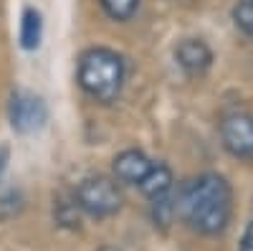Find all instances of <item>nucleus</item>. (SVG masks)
Segmentation results:
<instances>
[{"label": "nucleus", "mask_w": 253, "mask_h": 251, "mask_svg": "<svg viewBox=\"0 0 253 251\" xmlns=\"http://www.w3.org/2000/svg\"><path fill=\"white\" fill-rule=\"evenodd\" d=\"M41 36H43V23H41V15L36 10H26L23 20H20V44H23L26 51L38 49L41 44Z\"/></svg>", "instance_id": "nucleus-9"}, {"label": "nucleus", "mask_w": 253, "mask_h": 251, "mask_svg": "<svg viewBox=\"0 0 253 251\" xmlns=\"http://www.w3.org/2000/svg\"><path fill=\"white\" fill-rule=\"evenodd\" d=\"M76 203L81 211H86L94 218H107L119 211L122 205V193L114 180L109 178H86L76 188Z\"/></svg>", "instance_id": "nucleus-3"}, {"label": "nucleus", "mask_w": 253, "mask_h": 251, "mask_svg": "<svg viewBox=\"0 0 253 251\" xmlns=\"http://www.w3.org/2000/svg\"><path fill=\"white\" fill-rule=\"evenodd\" d=\"M142 188V193L147 198H162L172 191V173H170V167L167 165H152V170L147 173V178L139 183Z\"/></svg>", "instance_id": "nucleus-8"}, {"label": "nucleus", "mask_w": 253, "mask_h": 251, "mask_svg": "<svg viewBox=\"0 0 253 251\" xmlns=\"http://www.w3.org/2000/svg\"><path fill=\"white\" fill-rule=\"evenodd\" d=\"M175 56H177V64L187 74H203L210 66V61H213V51L198 38H185L175 49Z\"/></svg>", "instance_id": "nucleus-7"}, {"label": "nucleus", "mask_w": 253, "mask_h": 251, "mask_svg": "<svg viewBox=\"0 0 253 251\" xmlns=\"http://www.w3.org/2000/svg\"><path fill=\"white\" fill-rule=\"evenodd\" d=\"M20 193L13 191V188H0V221L10 218L20 211Z\"/></svg>", "instance_id": "nucleus-12"}, {"label": "nucleus", "mask_w": 253, "mask_h": 251, "mask_svg": "<svg viewBox=\"0 0 253 251\" xmlns=\"http://www.w3.org/2000/svg\"><path fill=\"white\" fill-rule=\"evenodd\" d=\"M175 208L193 231L213 236L220 234L230 221L233 193H230V185L223 175L203 173L185 183Z\"/></svg>", "instance_id": "nucleus-1"}, {"label": "nucleus", "mask_w": 253, "mask_h": 251, "mask_svg": "<svg viewBox=\"0 0 253 251\" xmlns=\"http://www.w3.org/2000/svg\"><path fill=\"white\" fill-rule=\"evenodd\" d=\"M233 18L243 33L253 36V0H238L233 8Z\"/></svg>", "instance_id": "nucleus-11"}, {"label": "nucleus", "mask_w": 253, "mask_h": 251, "mask_svg": "<svg viewBox=\"0 0 253 251\" xmlns=\"http://www.w3.org/2000/svg\"><path fill=\"white\" fill-rule=\"evenodd\" d=\"M101 5L114 20H126V18L134 15L139 0H101Z\"/></svg>", "instance_id": "nucleus-10"}, {"label": "nucleus", "mask_w": 253, "mask_h": 251, "mask_svg": "<svg viewBox=\"0 0 253 251\" xmlns=\"http://www.w3.org/2000/svg\"><path fill=\"white\" fill-rule=\"evenodd\" d=\"M79 81L86 94L99 101H114L124 84V64L109 49H91L81 56Z\"/></svg>", "instance_id": "nucleus-2"}, {"label": "nucleus", "mask_w": 253, "mask_h": 251, "mask_svg": "<svg viewBox=\"0 0 253 251\" xmlns=\"http://www.w3.org/2000/svg\"><path fill=\"white\" fill-rule=\"evenodd\" d=\"M223 148L241 160H253V112H230L220 122Z\"/></svg>", "instance_id": "nucleus-4"}, {"label": "nucleus", "mask_w": 253, "mask_h": 251, "mask_svg": "<svg viewBox=\"0 0 253 251\" xmlns=\"http://www.w3.org/2000/svg\"><path fill=\"white\" fill-rule=\"evenodd\" d=\"M5 165H8V148H5V145H0V175H3Z\"/></svg>", "instance_id": "nucleus-14"}, {"label": "nucleus", "mask_w": 253, "mask_h": 251, "mask_svg": "<svg viewBox=\"0 0 253 251\" xmlns=\"http://www.w3.org/2000/svg\"><path fill=\"white\" fill-rule=\"evenodd\" d=\"M152 160L147 157L144 152H139V150H124L117 160H114V175H117V180H122V183H129V185H139L144 178H147V173L152 170Z\"/></svg>", "instance_id": "nucleus-6"}, {"label": "nucleus", "mask_w": 253, "mask_h": 251, "mask_svg": "<svg viewBox=\"0 0 253 251\" xmlns=\"http://www.w3.org/2000/svg\"><path fill=\"white\" fill-rule=\"evenodd\" d=\"M241 251H253V223L246 228L243 241H241Z\"/></svg>", "instance_id": "nucleus-13"}, {"label": "nucleus", "mask_w": 253, "mask_h": 251, "mask_svg": "<svg viewBox=\"0 0 253 251\" xmlns=\"http://www.w3.org/2000/svg\"><path fill=\"white\" fill-rule=\"evenodd\" d=\"M48 119V109H46V101L31 94V92H18L10 99V124L15 132H36L46 124Z\"/></svg>", "instance_id": "nucleus-5"}]
</instances>
